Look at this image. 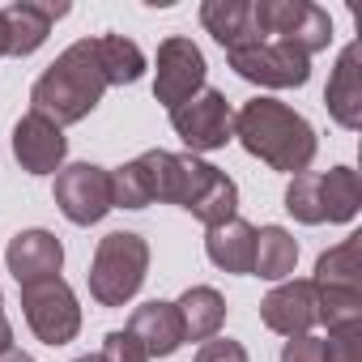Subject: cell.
Here are the masks:
<instances>
[{"instance_id":"cell-1","label":"cell","mask_w":362,"mask_h":362,"mask_svg":"<svg viewBox=\"0 0 362 362\" xmlns=\"http://www.w3.org/2000/svg\"><path fill=\"white\" fill-rule=\"evenodd\" d=\"M111 201L115 209H145L153 201L188 209L197 222L218 226L239 214V188L226 170L201 162L197 153L145 149L119 170H111Z\"/></svg>"},{"instance_id":"cell-2","label":"cell","mask_w":362,"mask_h":362,"mask_svg":"<svg viewBox=\"0 0 362 362\" xmlns=\"http://www.w3.org/2000/svg\"><path fill=\"white\" fill-rule=\"evenodd\" d=\"M235 136L252 158H260L286 175H303L320 145L315 128L294 107H286L277 98H247L235 111Z\"/></svg>"},{"instance_id":"cell-3","label":"cell","mask_w":362,"mask_h":362,"mask_svg":"<svg viewBox=\"0 0 362 362\" xmlns=\"http://www.w3.org/2000/svg\"><path fill=\"white\" fill-rule=\"evenodd\" d=\"M107 94V77L94 56V39H77L56 56V64L35 81L30 90V111L47 115L52 124H81Z\"/></svg>"},{"instance_id":"cell-4","label":"cell","mask_w":362,"mask_h":362,"mask_svg":"<svg viewBox=\"0 0 362 362\" xmlns=\"http://www.w3.org/2000/svg\"><path fill=\"white\" fill-rule=\"evenodd\" d=\"M149 273V243L136 230H111L98 239L94 260H90V298L98 307H124Z\"/></svg>"},{"instance_id":"cell-5","label":"cell","mask_w":362,"mask_h":362,"mask_svg":"<svg viewBox=\"0 0 362 362\" xmlns=\"http://www.w3.org/2000/svg\"><path fill=\"white\" fill-rule=\"evenodd\" d=\"M256 22L264 35H277V43H290L307 60L332 43V22L311 0H252Z\"/></svg>"},{"instance_id":"cell-6","label":"cell","mask_w":362,"mask_h":362,"mask_svg":"<svg viewBox=\"0 0 362 362\" xmlns=\"http://www.w3.org/2000/svg\"><path fill=\"white\" fill-rule=\"evenodd\" d=\"M22 311H26L30 332L43 345H52V349L69 345L81 332V307H77V294L69 290L64 277H47V281L22 286Z\"/></svg>"},{"instance_id":"cell-7","label":"cell","mask_w":362,"mask_h":362,"mask_svg":"<svg viewBox=\"0 0 362 362\" xmlns=\"http://www.w3.org/2000/svg\"><path fill=\"white\" fill-rule=\"evenodd\" d=\"M170 128L192 153H214V149H222L235 136V111H230L222 90L205 86L188 103L170 107Z\"/></svg>"},{"instance_id":"cell-8","label":"cell","mask_w":362,"mask_h":362,"mask_svg":"<svg viewBox=\"0 0 362 362\" xmlns=\"http://www.w3.org/2000/svg\"><path fill=\"white\" fill-rule=\"evenodd\" d=\"M56 209L73 222V226H94L103 222L115 201H111V170L94 166V162H73L56 170Z\"/></svg>"},{"instance_id":"cell-9","label":"cell","mask_w":362,"mask_h":362,"mask_svg":"<svg viewBox=\"0 0 362 362\" xmlns=\"http://www.w3.org/2000/svg\"><path fill=\"white\" fill-rule=\"evenodd\" d=\"M226 60H230V69L243 81H256V86H269V90L307 86V77H311V60L303 52H294L290 43H277V39H264V43H252V47H239V52H226Z\"/></svg>"},{"instance_id":"cell-10","label":"cell","mask_w":362,"mask_h":362,"mask_svg":"<svg viewBox=\"0 0 362 362\" xmlns=\"http://www.w3.org/2000/svg\"><path fill=\"white\" fill-rule=\"evenodd\" d=\"M205 90V56L192 39L170 35L158 43V69H153V98L170 111Z\"/></svg>"},{"instance_id":"cell-11","label":"cell","mask_w":362,"mask_h":362,"mask_svg":"<svg viewBox=\"0 0 362 362\" xmlns=\"http://www.w3.org/2000/svg\"><path fill=\"white\" fill-rule=\"evenodd\" d=\"M64 153H69L64 128L52 124L47 115L26 111L13 124V158L22 162V170H30V175H56L64 166Z\"/></svg>"},{"instance_id":"cell-12","label":"cell","mask_w":362,"mask_h":362,"mask_svg":"<svg viewBox=\"0 0 362 362\" xmlns=\"http://www.w3.org/2000/svg\"><path fill=\"white\" fill-rule=\"evenodd\" d=\"M260 320H264V328H273L281 337H307L320 324L311 277H294V281H281L277 290H269L260 298Z\"/></svg>"},{"instance_id":"cell-13","label":"cell","mask_w":362,"mask_h":362,"mask_svg":"<svg viewBox=\"0 0 362 362\" xmlns=\"http://www.w3.org/2000/svg\"><path fill=\"white\" fill-rule=\"evenodd\" d=\"M5 264H9L18 290L35 286V281H47V277H60V269H64V243L52 230H22V235L9 239Z\"/></svg>"},{"instance_id":"cell-14","label":"cell","mask_w":362,"mask_h":362,"mask_svg":"<svg viewBox=\"0 0 362 362\" xmlns=\"http://www.w3.org/2000/svg\"><path fill=\"white\" fill-rule=\"evenodd\" d=\"M64 13H69V5H35V0H18V5L0 9V22H5V56H35L47 43L52 22Z\"/></svg>"},{"instance_id":"cell-15","label":"cell","mask_w":362,"mask_h":362,"mask_svg":"<svg viewBox=\"0 0 362 362\" xmlns=\"http://www.w3.org/2000/svg\"><path fill=\"white\" fill-rule=\"evenodd\" d=\"M324 103L341 128H349V132L362 128V47L358 43L341 47L337 69L328 77V90H324Z\"/></svg>"},{"instance_id":"cell-16","label":"cell","mask_w":362,"mask_h":362,"mask_svg":"<svg viewBox=\"0 0 362 362\" xmlns=\"http://www.w3.org/2000/svg\"><path fill=\"white\" fill-rule=\"evenodd\" d=\"M201 22H205V30L226 52H239V47H252V43L269 39L260 30V22H256V5H252V0H205V5H201Z\"/></svg>"},{"instance_id":"cell-17","label":"cell","mask_w":362,"mask_h":362,"mask_svg":"<svg viewBox=\"0 0 362 362\" xmlns=\"http://www.w3.org/2000/svg\"><path fill=\"white\" fill-rule=\"evenodd\" d=\"M128 332L145 345L149 358H170L179 345H184V320H179L175 303H162V298L141 303L132 311V320H128Z\"/></svg>"},{"instance_id":"cell-18","label":"cell","mask_w":362,"mask_h":362,"mask_svg":"<svg viewBox=\"0 0 362 362\" xmlns=\"http://www.w3.org/2000/svg\"><path fill=\"white\" fill-rule=\"evenodd\" d=\"M205 256L222 269V273H252V256H256V226L243 218H230L222 226H209L205 235Z\"/></svg>"},{"instance_id":"cell-19","label":"cell","mask_w":362,"mask_h":362,"mask_svg":"<svg viewBox=\"0 0 362 362\" xmlns=\"http://www.w3.org/2000/svg\"><path fill=\"white\" fill-rule=\"evenodd\" d=\"M179 320H184V341H209L226 324V298L214 286H188L175 303Z\"/></svg>"},{"instance_id":"cell-20","label":"cell","mask_w":362,"mask_h":362,"mask_svg":"<svg viewBox=\"0 0 362 362\" xmlns=\"http://www.w3.org/2000/svg\"><path fill=\"white\" fill-rule=\"evenodd\" d=\"M298 264V243L286 226H260L256 230V256H252V273L264 281H290Z\"/></svg>"},{"instance_id":"cell-21","label":"cell","mask_w":362,"mask_h":362,"mask_svg":"<svg viewBox=\"0 0 362 362\" xmlns=\"http://www.w3.org/2000/svg\"><path fill=\"white\" fill-rule=\"evenodd\" d=\"M358 252H362V235H349L337 247H328L315 260L311 286H324V290H362V260H358Z\"/></svg>"},{"instance_id":"cell-22","label":"cell","mask_w":362,"mask_h":362,"mask_svg":"<svg viewBox=\"0 0 362 362\" xmlns=\"http://www.w3.org/2000/svg\"><path fill=\"white\" fill-rule=\"evenodd\" d=\"M94 56H98V69H103L107 86H132V81L145 77V52L124 35H98Z\"/></svg>"},{"instance_id":"cell-23","label":"cell","mask_w":362,"mask_h":362,"mask_svg":"<svg viewBox=\"0 0 362 362\" xmlns=\"http://www.w3.org/2000/svg\"><path fill=\"white\" fill-rule=\"evenodd\" d=\"M320 201H324V222H354L362 209V184L354 166H332L320 175Z\"/></svg>"},{"instance_id":"cell-24","label":"cell","mask_w":362,"mask_h":362,"mask_svg":"<svg viewBox=\"0 0 362 362\" xmlns=\"http://www.w3.org/2000/svg\"><path fill=\"white\" fill-rule=\"evenodd\" d=\"M286 209H290V218H298L303 226H320V222H324L320 175H315V170H303V175L290 179V188H286Z\"/></svg>"},{"instance_id":"cell-25","label":"cell","mask_w":362,"mask_h":362,"mask_svg":"<svg viewBox=\"0 0 362 362\" xmlns=\"http://www.w3.org/2000/svg\"><path fill=\"white\" fill-rule=\"evenodd\" d=\"M324 362H362V324L332 328L324 341Z\"/></svg>"},{"instance_id":"cell-26","label":"cell","mask_w":362,"mask_h":362,"mask_svg":"<svg viewBox=\"0 0 362 362\" xmlns=\"http://www.w3.org/2000/svg\"><path fill=\"white\" fill-rule=\"evenodd\" d=\"M103 358H107V362H153V358L145 354V345H141L128 328H115V332L103 337Z\"/></svg>"},{"instance_id":"cell-27","label":"cell","mask_w":362,"mask_h":362,"mask_svg":"<svg viewBox=\"0 0 362 362\" xmlns=\"http://www.w3.org/2000/svg\"><path fill=\"white\" fill-rule=\"evenodd\" d=\"M192 362H247V349L230 337H209V341H201Z\"/></svg>"},{"instance_id":"cell-28","label":"cell","mask_w":362,"mask_h":362,"mask_svg":"<svg viewBox=\"0 0 362 362\" xmlns=\"http://www.w3.org/2000/svg\"><path fill=\"white\" fill-rule=\"evenodd\" d=\"M281 362H324V341L320 337H290L281 345Z\"/></svg>"},{"instance_id":"cell-29","label":"cell","mask_w":362,"mask_h":362,"mask_svg":"<svg viewBox=\"0 0 362 362\" xmlns=\"http://www.w3.org/2000/svg\"><path fill=\"white\" fill-rule=\"evenodd\" d=\"M5 349H13V324L5 315V298H0V354H5Z\"/></svg>"},{"instance_id":"cell-30","label":"cell","mask_w":362,"mask_h":362,"mask_svg":"<svg viewBox=\"0 0 362 362\" xmlns=\"http://www.w3.org/2000/svg\"><path fill=\"white\" fill-rule=\"evenodd\" d=\"M0 362H35V358H30V354H22V349L13 345V349H5V354H0Z\"/></svg>"},{"instance_id":"cell-31","label":"cell","mask_w":362,"mask_h":362,"mask_svg":"<svg viewBox=\"0 0 362 362\" xmlns=\"http://www.w3.org/2000/svg\"><path fill=\"white\" fill-rule=\"evenodd\" d=\"M73 362H107L103 354H81V358H73Z\"/></svg>"},{"instance_id":"cell-32","label":"cell","mask_w":362,"mask_h":362,"mask_svg":"<svg viewBox=\"0 0 362 362\" xmlns=\"http://www.w3.org/2000/svg\"><path fill=\"white\" fill-rule=\"evenodd\" d=\"M0 56H5V22H0Z\"/></svg>"}]
</instances>
